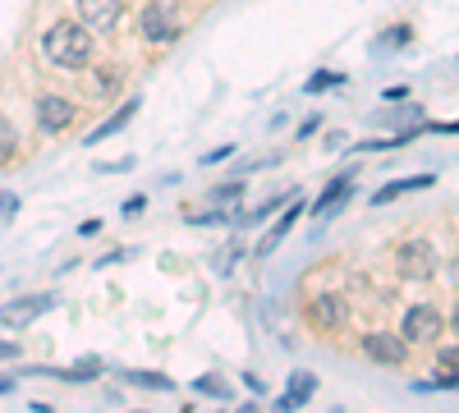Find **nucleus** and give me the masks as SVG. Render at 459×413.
<instances>
[{
	"label": "nucleus",
	"instance_id": "obj_1",
	"mask_svg": "<svg viewBox=\"0 0 459 413\" xmlns=\"http://www.w3.org/2000/svg\"><path fill=\"white\" fill-rule=\"evenodd\" d=\"M92 32L83 28V23H56V28H47V37H42V51H47V60L51 65H60V69H83L88 60H92Z\"/></svg>",
	"mask_w": 459,
	"mask_h": 413
},
{
	"label": "nucleus",
	"instance_id": "obj_2",
	"mask_svg": "<svg viewBox=\"0 0 459 413\" xmlns=\"http://www.w3.org/2000/svg\"><path fill=\"white\" fill-rule=\"evenodd\" d=\"M441 331H446L441 313L428 308V304H418V308L404 313V331H400V335H404L409 345H437V340H441Z\"/></svg>",
	"mask_w": 459,
	"mask_h": 413
},
{
	"label": "nucleus",
	"instance_id": "obj_3",
	"mask_svg": "<svg viewBox=\"0 0 459 413\" xmlns=\"http://www.w3.org/2000/svg\"><path fill=\"white\" fill-rule=\"evenodd\" d=\"M363 354L372 363H386V367H400L409 358V340L404 335H391V331H368L363 335Z\"/></svg>",
	"mask_w": 459,
	"mask_h": 413
},
{
	"label": "nucleus",
	"instance_id": "obj_4",
	"mask_svg": "<svg viewBox=\"0 0 459 413\" xmlns=\"http://www.w3.org/2000/svg\"><path fill=\"white\" fill-rule=\"evenodd\" d=\"M79 19H83V28L92 37H101V32H110L115 23L125 19V5L120 0H79Z\"/></svg>",
	"mask_w": 459,
	"mask_h": 413
},
{
	"label": "nucleus",
	"instance_id": "obj_5",
	"mask_svg": "<svg viewBox=\"0 0 459 413\" xmlns=\"http://www.w3.org/2000/svg\"><path fill=\"white\" fill-rule=\"evenodd\" d=\"M395 262H400V271H404L409 280H423V276H432V262H437V253H432V244H418V239H409V244H400Z\"/></svg>",
	"mask_w": 459,
	"mask_h": 413
},
{
	"label": "nucleus",
	"instance_id": "obj_6",
	"mask_svg": "<svg viewBox=\"0 0 459 413\" xmlns=\"http://www.w3.org/2000/svg\"><path fill=\"white\" fill-rule=\"evenodd\" d=\"M74 101H65V97H42L37 101V125H42L47 133H65L69 125H74Z\"/></svg>",
	"mask_w": 459,
	"mask_h": 413
},
{
	"label": "nucleus",
	"instance_id": "obj_7",
	"mask_svg": "<svg viewBox=\"0 0 459 413\" xmlns=\"http://www.w3.org/2000/svg\"><path fill=\"white\" fill-rule=\"evenodd\" d=\"M143 37H147V42H157V47H170L179 37V23L166 14V5H147L143 10Z\"/></svg>",
	"mask_w": 459,
	"mask_h": 413
},
{
	"label": "nucleus",
	"instance_id": "obj_8",
	"mask_svg": "<svg viewBox=\"0 0 459 413\" xmlns=\"http://www.w3.org/2000/svg\"><path fill=\"white\" fill-rule=\"evenodd\" d=\"M344 298L340 294H322V298H313V308H308V322L313 326H322V331H340L344 326Z\"/></svg>",
	"mask_w": 459,
	"mask_h": 413
},
{
	"label": "nucleus",
	"instance_id": "obj_9",
	"mask_svg": "<svg viewBox=\"0 0 459 413\" xmlns=\"http://www.w3.org/2000/svg\"><path fill=\"white\" fill-rule=\"evenodd\" d=\"M56 304L51 294H37V298H23V304H5L0 308V326H28L32 317H42L47 308Z\"/></svg>",
	"mask_w": 459,
	"mask_h": 413
},
{
	"label": "nucleus",
	"instance_id": "obj_10",
	"mask_svg": "<svg viewBox=\"0 0 459 413\" xmlns=\"http://www.w3.org/2000/svg\"><path fill=\"white\" fill-rule=\"evenodd\" d=\"M313 395H317V377H313V372H294L290 391L276 395V409H299L303 400H313Z\"/></svg>",
	"mask_w": 459,
	"mask_h": 413
},
{
	"label": "nucleus",
	"instance_id": "obj_11",
	"mask_svg": "<svg viewBox=\"0 0 459 413\" xmlns=\"http://www.w3.org/2000/svg\"><path fill=\"white\" fill-rule=\"evenodd\" d=\"M437 184V175H413V179H395V184H386L381 194H372V202L377 207H386V202H395L400 194H413V189H432Z\"/></svg>",
	"mask_w": 459,
	"mask_h": 413
},
{
	"label": "nucleus",
	"instance_id": "obj_12",
	"mask_svg": "<svg viewBox=\"0 0 459 413\" xmlns=\"http://www.w3.org/2000/svg\"><path fill=\"white\" fill-rule=\"evenodd\" d=\"M134 110H138V101H129V106H120V110H115V116H110L106 125H97V129L88 133V147H97V142H106L110 133H120V129L129 125V116H134Z\"/></svg>",
	"mask_w": 459,
	"mask_h": 413
},
{
	"label": "nucleus",
	"instance_id": "obj_13",
	"mask_svg": "<svg viewBox=\"0 0 459 413\" xmlns=\"http://www.w3.org/2000/svg\"><path fill=\"white\" fill-rule=\"evenodd\" d=\"M344 194H350V175H340V179H331V184H326V194L313 202V216H322V211H326L331 202H340Z\"/></svg>",
	"mask_w": 459,
	"mask_h": 413
},
{
	"label": "nucleus",
	"instance_id": "obj_14",
	"mask_svg": "<svg viewBox=\"0 0 459 413\" xmlns=\"http://www.w3.org/2000/svg\"><path fill=\"white\" fill-rule=\"evenodd\" d=\"M294 220H299V207H290V211L281 216V225H276V230H272V235H266L262 244H257V253H262V257H266V253H272V248H276V244L285 239V230H290V225H294Z\"/></svg>",
	"mask_w": 459,
	"mask_h": 413
},
{
	"label": "nucleus",
	"instance_id": "obj_15",
	"mask_svg": "<svg viewBox=\"0 0 459 413\" xmlns=\"http://www.w3.org/2000/svg\"><path fill=\"white\" fill-rule=\"evenodd\" d=\"M14 147H19V133H14V125H10V120H0V166H5V161L14 157Z\"/></svg>",
	"mask_w": 459,
	"mask_h": 413
},
{
	"label": "nucleus",
	"instance_id": "obj_16",
	"mask_svg": "<svg viewBox=\"0 0 459 413\" xmlns=\"http://www.w3.org/2000/svg\"><path fill=\"white\" fill-rule=\"evenodd\" d=\"M101 372V358H83V363H74L69 372H60V377H69V382H88V377H97Z\"/></svg>",
	"mask_w": 459,
	"mask_h": 413
},
{
	"label": "nucleus",
	"instance_id": "obj_17",
	"mask_svg": "<svg viewBox=\"0 0 459 413\" xmlns=\"http://www.w3.org/2000/svg\"><path fill=\"white\" fill-rule=\"evenodd\" d=\"M134 386H147V391H170V377H157V372H125Z\"/></svg>",
	"mask_w": 459,
	"mask_h": 413
},
{
	"label": "nucleus",
	"instance_id": "obj_18",
	"mask_svg": "<svg viewBox=\"0 0 459 413\" xmlns=\"http://www.w3.org/2000/svg\"><path fill=\"white\" fill-rule=\"evenodd\" d=\"M340 83H344V73L322 69V73H313V79H308V92H326V88H340Z\"/></svg>",
	"mask_w": 459,
	"mask_h": 413
},
{
	"label": "nucleus",
	"instance_id": "obj_19",
	"mask_svg": "<svg viewBox=\"0 0 459 413\" xmlns=\"http://www.w3.org/2000/svg\"><path fill=\"white\" fill-rule=\"evenodd\" d=\"M437 358H441V367H450V372H459V345H446V349H441Z\"/></svg>",
	"mask_w": 459,
	"mask_h": 413
},
{
	"label": "nucleus",
	"instance_id": "obj_20",
	"mask_svg": "<svg viewBox=\"0 0 459 413\" xmlns=\"http://www.w3.org/2000/svg\"><path fill=\"white\" fill-rule=\"evenodd\" d=\"M198 391H203V395H221V400L230 395V386H225V382H212V377H207V382H198Z\"/></svg>",
	"mask_w": 459,
	"mask_h": 413
},
{
	"label": "nucleus",
	"instance_id": "obj_21",
	"mask_svg": "<svg viewBox=\"0 0 459 413\" xmlns=\"http://www.w3.org/2000/svg\"><path fill=\"white\" fill-rule=\"evenodd\" d=\"M97 92H115V73H110V69L97 73Z\"/></svg>",
	"mask_w": 459,
	"mask_h": 413
},
{
	"label": "nucleus",
	"instance_id": "obj_22",
	"mask_svg": "<svg viewBox=\"0 0 459 413\" xmlns=\"http://www.w3.org/2000/svg\"><path fill=\"white\" fill-rule=\"evenodd\" d=\"M230 152H235V147H216V152H207L203 161H207V166H216V161H230Z\"/></svg>",
	"mask_w": 459,
	"mask_h": 413
},
{
	"label": "nucleus",
	"instance_id": "obj_23",
	"mask_svg": "<svg viewBox=\"0 0 459 413\" xmlns=\"http://www.w3.org/2000/svg\"><path fill=\"white\" fill-rule=\"evenodd\" d=\"M404 42H409V28H404V23L391 28V47H404Z\"/></svg>",
	"mask_w": 459,
	"mask_h": 413
},
{
	"label": "nucleus",
	"instance_id": "obj_24",
	"mask_svg": "<svg viewBox=\"0 0 459 413\" xmlns=\"http://www.w3.org/2000/svg\"><path fill=\"white\" fill-rule=\"evenodd\" d=\"M450 326H455V335H459V308H455V317H450Z\"/></svg>",
	"mask_w": 459,
	"mask_h": 413
}]
</instances>
